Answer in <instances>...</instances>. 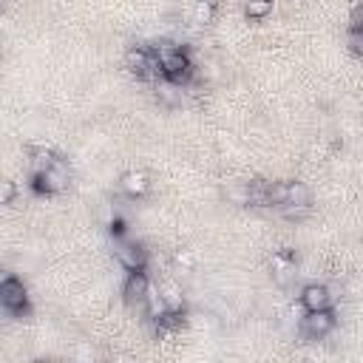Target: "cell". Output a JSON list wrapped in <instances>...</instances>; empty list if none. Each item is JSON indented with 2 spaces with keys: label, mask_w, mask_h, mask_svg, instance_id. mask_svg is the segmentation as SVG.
Wrapping results in <instances>:
<instances>
[{
  "label": "cell",
  "mask_w": 363,
  "mask_h": 363,
  "mask_svg": "<svg viewBox=\"0 0 363 363\" xmlns=\"http://www.w3.org/2000/svg\"><path fill=\"white\" fill-rule=\"evenodd\" d=\"M298 304H301L307 312L329 310L332 301H329V293H326V284H318V281L304 284V286H301V296H298Z\"/></svg>",
  "instance_id": "cell-7"
},
{
  "label": "cell",
  "mask_w": 363,
  "mask_h": 363,
  "mask_svg": "<svg viewBox=\"0 0 363 363\" xmlns=\"http://www.w3.org/2000/svg\"><path fill=\"white\" fill-rule=\"evenodd\" d=\"M213 15H216V6H213V0H196L193 9H190V23L204 29L213 23Z\"/></svg>",
  "instance_id": "cell-14"
},
{
  "label": "cell",
  "mask_w": 363,
  "mask_h": 363,
  "mask_svg": "<svg viewBox=\"0 0 363 363\" xmlns=\"http://www.w3.org/2000/svg\"><path fill=\"white\" fill-rule=\"evenodd\" d=\"M154 54H157V60L162 65V74L168 80H173L179 86H187L193 80V62H190V57H187L185 48H179L173 43H159Z\"/></svg>",
  "instance_id": "cell-1"
},
{
  "label": "cell",
  "mask_w": 363,
  "mask_h": 363,
  "mask_svg": "<svg viewBox=\"0 0 363 363\" xmlns=\"http://www.w3.org/2000/svg\"><path fill=\"white\" fill-rule=\"evenodd\" d=\"M159 293H162V298H165V304H168L171 312H182L185 310V293H182V286L176 281H165L159 286Z\"/></svg>",
  "instance_id": "cell-11"
},
{
  "label": "cell",
  "mask_w": 363,
  "mask_h": 363,
  "mask_svg": "<svg viewBox=\"0 0 363 363\" xmlns=\"http://www.w3.org/2000/svg\"><path fill=\"white\" fill-rule=\"evenodd\" d=\"M272 0H247L244 4V15L250 18V20H264L270 12H272Z\"/></svg>",
  "instance_id": "cell-17"
},
{
  "label": "cell",
  "mask_w": 363,
  "mask_h": 363,
  "mask_svg": "<svg viewBox=\"0 0 363 363\" xmlns=\"http://www.w3.org/2000/svg\"><path fill=\"white\" fill-rule=\"evenodd\" d=\"M227 199H230V202H236V204H247V182H242V185L230 187V190H227Z\"/></svg>",
  "instance_id": "cell-20"
},
{
  "label": "cell",
  "mask_w": 363,
  "mask_h": 363,
  "mask_svg": "<svg viewBox=\"0 0 363 363\" xmlns=\"http://www.w3.org/2000/svg\"><path fill=\"white\" fill-rule=\"evenodd\" d=\"M142 307H145V315H148L151 321H157V318H162L168 312V304H165V298L159 293V286H154V284L148 286V296H145Z\"/></svg>",
  "instance_id": "cell-10"
},
{
  "label": "cell",
  "mask_w": 363,
  "mask_h": 363,
  "mask_svg": "<svg viewBox=\"0 0 363 363\" xmlns=\"http://www.w3.org/2000/svg\"><path fill=\"white\" fill-rule=\"evenodd\" d=\"M68 179H71V173H68V168H65V162L60 157L54 159L51 168H46L43 173L34 176L37 190H43V193H62L68 187Z\"/></svg>",
  "instance_id": "cell-4"
},
{
  "label": "cell",
  "mask_w": 363,
  "mask_h": 363,
  "mask_svg": "<svg viewBox=\"0 0 363 363\" xmlns=\"http://www.w3.org/2000/svg\"><path fill=\"white\" fill-rule=\"evenodd\" d=\"M360 46H363V34H360V29H349V48L357 54V51H360Z\"/></svg>",
  "instance_id": "cell-22"
},
{
  "label": "cell",
  "mask_w": 363,
  "mask_h": 363,
  "mask_svg": "<svg viewBox=\"0 0 363 363\" xmlns=\"http://www.w3.org/2000/svg\"><path fill=\"white\" fill-rule=\"evenodd\" d=\"M148 286H151V281L145 275V270H128L125 284H122V296L131 307H142L145 296H148Z\"/></svg>",
  "instance_id": "cell-5"
},
{
  "label": "cell",
  "mask_w": 363,
  "mask_h": 363,
  "mask_svg": "<svg viewBox=\"0 0 363 363\" xmlns=\"http://www.w3.org/2000/svg\"><path fill=\"white\" fill-rule=\"evenodd\" d=\"M301 329H304L310 338H326V335L335 329V312H332V307H329V310L304 312V318H301Z\"/></svg>",
  "instance_id": "cell-6"
},
{
  "label": "cell",
  "mask_w": 363,
  "mask_h": 363,
  "mask_svg": "<svg viewBox=\"0 0 363 363\" xmlns=\"http://www.w3.org/2000/svg\"><path fill=\"white\" fill-rule=\"evenodd\" d=\"M18 196V187L12 179H0V207H9Z\"/></svg>",
  "instance_id": "cell-19"
},
{
  "label": "cell",
  "mask_w": 363,
  "mask_h": 363,
  "mask_svg": "<svg viewBox=\"0 0 363 363\" xmlns=\"http://www.w3.org/2000/svg\"><path fill=\"white\" fill-rule=\"evenodd\" d=\"M119 187H122L125 196L139 199V196H145V193L151 190V176L145 173V171H128V173H122Z\"/></svg>",
  "instance_id": "cell-9"
},
{
  "label": "cell",
  "mask_w": 363,
  "mask_h": 363,
  "mask_svg": "<svg viewBox=\"0 0 363 363\" xmlns=\"http://www.w3.org/2000/svg\"><path fill=\"white\" fill-rule=\"evenodd\" d=\"M173 261H176L182 270H193V267H196V258H193V253H190V250H176Z\"/></svg>",
  "instance_id": "cell-21"
},
{
  "label": "cell",
  "mask_w": 363,
  "mask_h": 363,
  "mask_svg": "<svg viewBox=\"0 0 363 363\" xmlns=\"http://www.w3.org/2000/svg\"><path fill=\"white\" fill-rule=\"evenodd\" d=\"M54 159H57V154H54L51 148H34V151L29 154V171H32V176H37V173H43L46 168H51Z\"/></svg>",
  "instance_id": "cell-15"
},
{
  "label": "cell",
  "mask_w": 363,
  "mask_h": 363,
  "mask_svg": "<svg viewBox=\"0 0 363 363\" xmlns=\"http://www.w3.org/2000/svg\"><path fill=\"white\" fill-rule=\"evenodd\" d=\"M148 57H151V51H148V48H142V46H133V48H128V51H125V68L131 71V74L142 77L145 65H148Z\"/></svg>",
  "instance_id": "cell-13"
},
{
  "label": "cell",
  "mask_w": 363,
  "mask_h": 363,
  "mask_svg": "<svg viewBox=\"0 0 363 363\" xmlns=\"http://www.w3.org/2000/svg\"><path fill=\"white\" fill-rule=\"evenodd\" d=\"M270 267H272V281L278 284V286H289L296 281V258L289 256V253H275L272 256V261H270Z\"/></svg>",
  "instance_id": "cell-8"
},
{
  "label": "cell",
  "mask_w": 363,
  "mask_h": 363,
  "mask_svg": "<svg viewBox=\"0 0 363 363\" xmlns=\"http://www.w3.org/2000/svg\"><path fill=\"white\" fill-rule=\"evenodd\" d=\"M0 304H4L12 315H20L29 307V293L23 281H18L15 275H9L6 281H0Z\"/></svg>",
  "instance_id": "cell-2"
},
{
  "label": "cell",
  "mask_w": 363,
  "mask_h": 363,
  "mask_svg": "<svg viewBox=\"0 0 363 363\" xmlns=\"http://www.w3.org/2000/svg\"><path fill=\"white\" fill-rule=\"evenodd\" d=\"M278 213H284L286 219H307L312 213V204H281Z\"/></svg>",
  "instance_id": "cell-18"
},
{
  "label": "cell",
  "mask_w": 363,
  "mask_h": 363,
  "mask_svg": "<svg viewBox=\"0 0 363 363\" xmlns=\"http://www.w3.org/2000/svg\"><path fill=\"white\" fill-rule=\"evenodd\" d=\"M114 256H117V261H119L125 270H145V264H148V253H145V250H142L136 242L125 239L122 233L117 236Z\"/></svg>",
  "instance_id": "cell-3"
},
{
  "label": "cell",
  "mask_w": 363,
  "mask_h": 363,
  "mask_svg": "<svg viewBox=\"0 0 363 363\" xmlns=\"http://www.w3.org/2000/svg\"><path fill=\"white\" fill-rule=\"evenodd\" d=\"M284 204H312V190L304 182H286V202Z\"/></svg>",
  "instance_id": "cell-16"
},
{
  "label": "cell",
  "mask_w": 363,
  "mask_h": 363,
  "mask_svg": "<svg viewBox=\"0 0 363 363\" xmlns=\"http://www.w3.org/2000/svg\"><path fill=\"white\" fill-rule=\"evenodd\" d=\"M154 86H157V94H159V100H162L165 105H179V103H182L185 86H179V83H173V80H168V77H162V80L154 83Z\"/></svg>",
  "instance_id": "cell-12"
}]
</instances>
